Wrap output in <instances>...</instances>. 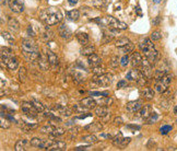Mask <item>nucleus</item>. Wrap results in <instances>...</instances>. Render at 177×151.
Segmentation results:
<instances>
[{
  "mask_svg": "<svg viewBox=\"0 0 177 151\" xmlns=\"http://www.w3.org/2000/svg\"><path fill=\"white\" fill-rule=\"evenodd\" d=\"M10 119L8 117L5 116V114L3 112H1V122H0V125H1V128H3V129H7V128H9L10 127Z\"/></svg>",
  "mask_w": 177,
  "mask_h": 151,
  "instance_id": "obj_36",
  "label": "nucleus"
},
{
  "mask_svg": "<svg viewBox=\"0 0 177 151\" xmlns=\"http://www.w3.org/2000/svg\"><path fill=\"white\" fill-rule=\"evenodd\" d=\"M101 22H104V23H106V25L108 26H110V28H115V29H119V30H127V24L123 22V21H119L118 19L116 18H114V17H110V15H108V17H105L103 20L99 19Z\"/></svg>",
  "mask_w": 177,
  "mask_h": 151,
  "instance_id": "obj_5",
  "label": "nucleus"
},
{
  "mask_svg": "<svg viewBox=\"0 0 177 151\" xmlns=\"http://www.w3.org/2000/svg\"><path fill=\"white\" fill-rule=\"evenodd\" d=\"M73 78H74V81H75V82L81 83L84 81L85 77H84L82 73L79 72V71H75V72H73Z\"/></svg>",
  "mask_w": 177,
  "mask_h": 151,
  "instance_id": "obj_44",
  "label": "nucleus"
},
{
  "mask_svg": "<svg viewBox=\"0 0 177 151\" xmlns=\"http://www.w3.org/2000/svg\"><path fill=\"white\" fill-rule=\"evenodd\" d=\"M73 110H74V112H75V113H84L86 110H89V108H86V107L84 106L83 104L81 103V104H74Z\"/></svg>",
  "mask_w": 177,
  "mask_h": 151,
  "instance_id": "obj_43",
  "label": "nucleus"
},
{
  "mask_svg": "<svg viewBox=\"0 0 177 151\" xmlns=\"http://www.w3.org/2000/svg\"><path fill=\"white\" fill-rule=\"evenodd\" d=\"M141 76H142L141 71H139L137 69H131L126 74V78H127L128 81H136V82H138V80L141 78Z\"/></svg>",
  "mask_w": 177,
  "mask_h": 151,
  "instance_id": "obj_15",
  "label": "nucleus"
},
{
  "mask_svg": "<svg viewBox=\"0 0 177 151\" xmlns=\"http://www.w3.org/2000/svg\"><path fill=\"white\" fill-rule=\"evenodd\" d=\"M141 72L144 77H147L148 79L152 78L153 76V67L152 63H150L149 59H142V63H141Z\"/></svg>",
  "mask_w": 177,
  "mask_h": 151,
  "instance_id": "obj_9",
  "label": "nucleus"
},
{
  "mask_svg": "<svg viewBox=\"0 0 177 151\" xmlns=\"http://www.w3.org/2000/svg\"><path fill=\"white\" fill-rule=\"evenodd\" d=\"M158 22H160V17H157L155 20H153V24L154 25H157L158 24Z\"/></svg>",
  "mask_w": 177,
  "mask_h": 151,
  "instance_id": "obj_57",
  "label": "nucleus"
},
{
  "mask_svg": "<svg viewBox=\"0 0 177 151\" xmlns=\"http://www.w3.org/2000/svg\"><path fill=\"white\" fill-rule=\"evenodd\" d=\"M123 134L121 132H119L117 134L115 137L112 138V142H113L114 146H121V143H123Z\"/></svg>",
  "mask_w": 177,
  "mask_h": 151,
  "instance_id": "obj_35",
  "label": "nucleus"
},
{
  "mask_svg": "<svg viewBox=\"0 0 177 151\" xmlns=\"http://www.w3.org/2000/svg\"><path fill=\"white\" fill-rule=\"evenodd\" d=\"M172 129H173V127L171 126V125H164V126H162L160 128V132H161L162 135H166V134H168Z\"/></svg>",
  "mask_w": 177,
  "mask_h": 151,
  "instance_id": "obj_49",
  "label": "nucleus"
},
{
  "mask_svg": "<svg viewBox=\"0 0 177 151\" xmlns=\"http://www.w3.org/2000/svg\"><path fill=\"white\" fill-rule=\"evenodd\" d=\"M92 72H93L95 76H101V74L106 73V69L99 65V66H96V67H93V68H92Z\"/></svg>",
  "mask_w": 177,
  "mask_h": 151,
  "instance_id": "obj_38",
  "label": "nucleus"
},
{
  "mask_svg": "<svg viewBox=\"0 0 177 151\" xmlns=\"http://www.w3.org/2000/svg\"><path fill=\"white\" fill-rule=\"evenodd\" d=\"M139 47L140 49L143 52V54L145 55L150 63H155L160 58V54L157 52L155 47H154V44H153V41L151 39H144L140 42L139 44Z\"/></svg>",
  "mask_w": 177,
  "mask_h": 151,
  "instance_id": "obj_2",
  "label": "nucleus"
},
{
  "mask_svg": "<svg viewBox=\"0 0 177 151\" xmlns=\"http://www.w3.org/2000/svg\"><path fill=\"white\" fill-rule=\"evenodd\" d=\"M32 103H33V105L35 106V108H36L39 113H43L45 111V107H44V105L42 104V102H39L37 100L33 99V100H32Z\"/></svg>",
  "mask_w": 177,
  "mask_h": 151,
  "instance_id": "obj_39",
  "label": "nucleus"
},
{
  "mask_svg": "<svg viewBox=\"0 0 177 151\" xmlns=\"http://www.w3.org/2000/svg\"><path fill=\"white\" fill-rule=\"evenodd\" d=\"M58 33L64 39H70L72 36V32L66 24H60L58 26Z\"/></svg>",
  "mask_w": 177,
  "mask_h": 151,
  "instance_id": "obj_13",
  "label": "nucleus"
},
{
  "mask_svg": "<svg viewBox=\"0 0 177 151\" xmlns=\"http://www.w3.org/2000/svg\"><path fill=\"white\" fill-rule=\"evenodd\" d=\"M67 18H68L70 21H78L79 18H80V11L79 10H71L67 13Z\"/></svg>",
  "mask_w": 177,
  "mask_h": 151,
  "instance_id": "obj_30",
  "label": "nucleus"
},
{
  "mask_svg": "<svg viewBox=\"0 0 177 151\" xmlns=\"http://www.w3.org/2000/svg\"><path fill=\"white\" fill-rule=\"evenodd\" d=\"M133 48H134V45H133L132 43H129L128 45H126V46H123V47H121V48H120V53L129 54L130 52H132Z\"/></svg>",
  "mask_w": 177,
  "mask_h": 151,
  "instance_id": "obj_41",
  "label": "nucleus"
},
{
  "mask_svg": "<svg viewBox=\"0 0 177 151\" xmlns=\"http://www.w3.org/2000/svg\"><path fill=\"white\" fill-rule=\"evenodd\" d=\"M129 43H131V42H130V39H128V37H120L119 39L116 41L115 45H116V47H118V48H121L123 46L128 45Z\"/></svg>",
  "mask_w": 177,
  "mask_h": 151,
  "instance_id": "obj_34",
  "label": "nucleus"
},
{
  "mask_svg": "<svg viewBox=\"0 0 177 151\" xmlns=\"http://www.w3.org/2000/svg\"><path fill=\"white\" fill-rule=\"evenodd\" d=\"M114 125H116V126L123 125V118L121 117H115L114 118Z\"/></svg>",
  "mask_w": 177,
  "mask_h": 151,
  "instance_id": "obj_54",
  "label": "nucleus"
},
{
  "mask_svg": "<svg viewBox=\"0 0 177 151\" xmlns=\"http://www.w3.org/2000/svg\"><path fill=\"white\" fill-rule=\"evenodd\" d=\"M81 103H82V104H83L86 108H89V110H92V108H94V107L96 106V104H97L96 100H94L92 97L84 98L83 100H81Z\"/></svg>",
  "mask_w": 177,
  "mask_h": 151,
  "instance_id": "obj_18",
  "label": "nucleus"
},
{
  "mask_svg": "<svg viewBox=\"0 0 177 151\" xmlns=\"http://www.w3.org/2000/svg\"><path fill=\"white\" fill-rule=\"evenodd\" d=\"M130 140H131V138L130 137H127V138H123V143H121V147H126L130 142Z\"/></svg>",
  "mask_w": 177,
  "mask_h": 151,
  "instance_id": "obj_55",
  "label": "nucleus"
},
{
  "mask_svg": "<svg viewBox=\"0 0 177 151\" xmlns=\"http://www.w3.org/2000/svg\"><path fill=\"white\" fill-rule=\"evenodd\" d=\"M54 129H55V127L49 126V125H47V126L42 127L39 132H43V134H47V135H51V134H53V132H54Z\"/></svg>",
  "mask_w": 177,
  "mask_h": 151,
  "instance_id": "obj_45",
  "label": "nucleus"
},
{
  "mask_svg": "<svg viewBox=\"0 0 177 151\" xmlns=\"http://www.w3.org/2000/svg\"><path fill=\"white\" fill-rule=\"evenodd\" d=\"M130 59H131V65H132L133 67H138V66H140L141 63H142V57H141L140 53H138V52H134L131 55Z\"/></svg>",
  "mask_w": 177,
  "mask_h": 151,
  "instance_id": "obj_23",
  "label": "nucleus"
},
{
  "mask_svg": "<svg viewBox=\"0 0 177 151\" xmlns=\"http://www.w3.org/2000/svg\"><path fill=\"white\" fill-rule=\"evenodd\" d=\"M21 110L24 115L29 117H37L38 115V111L35 108V106L33 105V103L31 102H23L21 104Z\"/></svg>",
  "mask_w": 177,
  "mask_h": 151,
  "instance_id": "obj_7",
  "label": "nucleus"
},
{
  "mask_svg": "<svg viewBox=\"0 0 177 151\" xmlns=\"http://www.w3.org/2000/svg\"><path fill=\"white\" fill-rule=\"evenodd\" d=\"M128 85V83L126 80H120L119 82L117 83V88L118 89H123V88H126Z\"/></svg>",
  "mask_w": 177,
  "mask_h": 151,
  "instance_id": "obj_53",
  "label": "nucleus"
},
{
  "mask_svg": "<svg viewBox=\"0 0 177 151\" xmlns=\"http://www.w3.org/2000/svg\"><path fill=\"white\" fill-rule=\"evenodd\" d=\"M56 111L59 113V114H61V115H64V116H70L71 114H72V111L68 108L67 106H64V105H60V104H57L56 106Z\"/></svg>",
  "mask_w": 177,
  "mask_h": 151,
  "instance_id": "obj_24",
  "label": "nucleus"
},
{
  "mask_svg": "<svg viewBox=\"0 0 177 151\" xmlns=\"http://www.w3.org/2000/svg\"><path fill=\"white\" fill-rule=\"evenodd\" d=\"M96 102H97V104H99V105L107 106V105H110V103L113 102V100L110 98H108V97H102V99L96 100Z\"/></svg>",
  "mask_w": 177,
  "mask_h": 151,
  "instance_id": "obj_37",
  "label": "nucleus"
},
{
  "mask_svg": "<svg viewBox=\"0 0 177 151\" xmlns=\"http://www.w3.org/2000/svg\"><path fill=\"white\" fill-rule=\"evenodd\" d=\"M77 39L79 41V43L81 45H88L89 44V41H90V39H89V35L86 34V33H84V32H79V33H77Z\"/></svg>",
  "mask_w": 177,
  "mask_h": 151,
  "instance_id": "obj_26",
  "label": "nucleus"
},
{
  "mask_svg": "<svg viewBox=\"0 0 177 151\" xmlns=\"http://www.w3.org/2000/svg\"><path fill=\"white\" fill-rule=\"evenodd\" d=\"M130 60H131V59H130V57H129L128 55H125L123 58L120 59V65H121L123 67H127L128 63H130Z\"/></svg>",
  "mask_w": 177,
  "mask_h": 151,
  "instance_id": "obj_51",
  "label": "nucleus"
},
{
  "mask_svg": "<svg viewBox=\"0 0 177 151\" xmlns=\"http://www.w3.org/2000/svg\"><path fill=\"white\" fill-rule=\"evenodd\" d=\"M42 39H44V41H50V39H54V33H53V31H50L49 28H45L44 31L42 32Z\"/></svg>",
  "mask_w": 177,
  "mask_h": 151,
  "instance_id": "obj_28",
  "label": "nucleus"
},
{
  "mask_svg": "<svg viewBox=\"0 0 177 151\" xmlns=\"http://www.w3.org/2000/svg\"><path fill=\"white\" fill-rule=\"evenodd\" d=\"M114 80V76L110 74V73H104V74H101V76H95L93 78V80L91 81L92 85H94L95 88H98V87H104V85H108L113 82Z\"/></svg>",
  "mask_w": 177,
  "mask_h": 151,
  "instance_id": "obj_4",
  "label": "nucleus"
},
{
  "mask_svg": "<svg viewBox=\"0 0 177 151\" xmlns=\"http://www.w3.org/2000/svg\"><path fill=\"white\" fill-rule=\"evenodd\" d=\"M81 54L82 55H84V56H91V55H93V54H95V47L94 46H92V45H90V46H84L83 48L81 49Z\"/></svg>",
  "mask_w": 177,
  "mask_h": 151,
  "instance_id": "obj_29",
  "label": "nucleus"
},
{
  "mask_svg": "<svg viewBox=\"0 0 177 151\" xmlns=\"http://www.w3.org/2000/svg\"><path fill=\"white\" fill-rule=\"evenodd\" d=\"M161 1H162V0H153V2H154V3H160Z\"/></svg>",
  "mask_w": 177,
  "mask_h": 151,
  "instance_id": "obj_59",
  "label": "nucleus"
},
{
  "mask_svg": "<svg viewBox=\"0 0 177 151\" xmlns=\"http://www.w3.org/2000/svg\"><path fill=\"white\" fill-rule=\"evenodd\" d=\"M68 2L71 6H74L75 3H77V2H78V0H68Z\"/></svg>",
  "mask_w": 177,
  "mask_h": 151,
  "instance_id": "obj_58",
  "label": "nucleus"
},
{
  "mask_svg": "<svg viewBox=\"0 0 177 151\" xmlns=\"http://www.w3.org/2000/svg\"><path fill=\"white\" fill-rule=\"evenodd\" d=\"M95 114H96V116H98L102 119H105V121H107L109 118V115H110L108 107L104 106V105H99L98 107H96L95 108Z\"/></svg>",
  "mask_w": 177,
  "mask_h": 151,
  "instance_id": "obj_11",
  "label": "nucleus"
},
{
  "mask_svg": "<svg viewBox=\"0 0 177 151\" xmlns=\"http://www.w3.org/2000/svg\"><path fill=\"white\" fill-rule=\"evenodd\" d=\"M142 97L145 100H152L154 98V91L151 88H145L142 91Z\"/></svg>",
  "mask_w": 177,
  "mask_h": 151,
  "instance_id": "obj_31",
  "label": "nucleus"
},
{
  "mask_svg": "<svg viewBox=\"0 0 177 151\" xmlns=\"http://www.w3.org/2000/svg\"><path fill=\"white\" fill-rule=\"evenodd\" d=\"M157 118H158V115H157V113H151V115L147 118V124L148 125H151V124H154V123L157 121Z\"/></svg>",
  "mask_w": 177,
  "mask_h": 151,
  "instance_id": "obj_42",
  "label": "nucleus"
},
{
  "mask_svg": "<svg viewBox=\"0 0 177 151\" xmlns=\"http://www.w3.org/2000/svg\"><path fill=\"white\" fill-rule=\"evenodd\" d=\"M25 79H26V68L22 66L19 69V80L21 82H24Z\"/></svg>",
  "mask_w": 177,
  "mask_h": 151,
  "instance_id": "obj_40",
  "label": "nucleus"
},
{
  "mask_svg": "<svg viewBox=\"0 0 177 151\" xmlns=\"http://www.w3.org/2000/svg\"><path fill=\"white\" fill-rule=\"evenodd\" d=\"M88 63L89 65L93 68V67H96V66H99L101 63H102V59L98 57L97 55H95V54H93V55H91V56H89L88 58Z\"/></svg>",
  "mask_w": 177,
  "mask_h": 151,
  "instance_id": "obj_21",
  "label": "nucleus"
},
{
  "mask_svg": "<svg viewBox=\"0 0 177 151\" xmlns=\"http://www.w3.org/2000/svg\"><path fill=\"white\" fill-rule=\"evenodd\" d=\"M21 48L24 58L27 61H37L40 57L38 52V46L34 39H23L21 42Z\"/></svg>",
  "mask_w": 177,
  "mask_h": 151,
  "instance_id": "obj_1",
  "label": "nucleus"
},
{
  "mask_svg": "<svg viewBox=\"0 0 177 151\" xmlns=\"http://www.w3.org/2000/svg\"><path fill=\"white\" fill-rule=\"evenodd\" d=\"M8 26H9V29L12 30L13 32H18V31L20 30L19 22H18L14 18H11V17L8 19Z\"/></svg>",
  "mask_w": 177,
  "mask_h": 151,
  "instance_id": "obj_27",
  "label": "nucleus"
},
{
  "mask_svg": "<svg viewBox=\"0 0 177 151\" xmlns=\"http://www.w3.org/2000/svg\"><path fill=\"white\" fill-rule=\"evenodd\" d=\"M143 106L142 101L140 100H137V101H131V102H128L127 105H126V108L129 113H134L138 112L141 107Z\"/></svg>",
  "mask_w": 177,
  "mask_h": 151,
  "instance_id": "obj_12",
  "label": "nucleus"
},
{
  "mask_svg": "<svg viewBox=\"0 0 177 151\" xmlns=\"http://www.w3.org/2000/svg\"><path fill=\"white\" fill-rule=\"evenodd\" d=\"M161 37H162V35H161V33L158 31H154V32H152V34H151V39H152L153 42L160 41Z\"/></svg>",
  "mask_w": 177,
  "mask_h": 151,
  "instance_id": "obj_50",
  "label": "nucleus"
},
{
  "mask_svg": "<svg viewBox=\"0 0 177 151\" xmlns=\"http://www.w3.org/2000/svg\"><path fill=\"white\" fill-rule=\"evenodd\" d=\"M53 142H54V140H51V139L46 140V139H40V138H33L31 140V146L38 148V149H48Z\"/></svg>",
  "mask_w": 177,
  "mask_h": 151,
  "instance_id": "obj_8",
  "label": "nucleus"
},
{
  "mask_svg": "<svg viewBox=\"0 0 177 151\" xmlns=\"http://www.w3.org/2000/svg\"><path fill=\"white\" fill-rule=\"evenodd\" d=\"M14 55L12 53V49L9 47H1V60L2 63H7L9 61V59L11 57H13Z\"/></svg>",
  "mask_w": 177,
  "mask_h": 151,
  "instance_id": "obj_16",
  "label": "nucleus"
},
{
  "mask_svg": "<svg viewBox=\"0 0 177 151\" xmlns=\"http://www.w3.org/2000/svg\"><path fill=\"white\" fill-rule=\"evenodd\" d=\"M84 129H85V130H89V132H101V130L103 129V125L98 122L92 123V124H90V125L84 127Z\"/></svg>",
  "mask_w": 177,
  "mask_h": 151,
  "instance_id": "obj_19",
  "label": "nucleus"
},
{
  "mask_svg": "<svg viewBox=\"0 0 177 151\" xmlns=\"http://www.w3.org/2000/svg\"><path fill=\"white\" fill-rule=\"evenodd\" d=\"M151 106L150 105H144L142 106L139 111H138V116L140 117V118H148V117L151 115Z\"/></svg>",
  "mask_w": 177,
  "mask_h": 151,
  "instance_id": "obj_17",
  "label": "nucleus"
},
{
  "mask_svg": "<svg viewBox=\"0 0 177 151\" xmlns=\"http://www.w3.org/2000/svg\"><path fill=\"white\" fill-rule=\"evenodd\" d=\"M173 80V76L172 74H165L161 80L156 81V84H155V91L158 93H164L166 91L169 84Z\"/></svg>",
  "mask_w": 177,
  "mask_h": 151,
  "instance_id": "obj_6",
  "label": "nucleus"
},
{
  "mask_svg": "<svg viewBox=\"0 0 177 151\" xmlns=\"http://www.w3.org/2000/svg\"><path fill=\"white\" fill-rule=\"evenodd\" d=\"M5 65H7V68L9 69L10 71H14L19 67V59L16 58L15 56H13V57H11L9 59V61L5 63Z\"/></svg>",
  "mask_w": 177,
  "mask_h": 151,
  "instance_id": "obj_20",
  "label": "nucleus"
},
{
  "mask_svg": "<svg viewBox=\"0 0 177 151\" xmlns=\"http://www.w3.org/2000/svg\"><path fill=\"white\" fill-rule=\"evenodd\" d=\"M119 63H120V59H119L118 56H113V57L110 58V67L117 68L118 66H119Z\"/></svg>",
  "mask_w": 177,
  "mask_h": 151,
  "instance_id": "obj_48",
  "label": "nucleus"
},
{
  "mask_svg": "<svg viewBox=\"0 0 177 151\" xmlns=\"http://www.w3.org/2000/svg\"><path fill=\"white\" fill-rule=\"evenodd\" d=\"M174 114H176L177 115V106L174 107Z\"/></svg>",
  "mask_w": 177,
  "mask_h": 151,
  "instance_id": "obj_60",
  "label": "nucleus"
},
{
  "mask_svg": "<svg viewBox=\"0 0 177 151\" xmlns=\"http://www.w3.org/2000/svg\"><path fill=\"white\" fill-rule=\"evenodd\" d=\"M110 0H93V5L94 7H104V6L108 5V2H109Z\"/></svg>",
  "mask_w": 177,
  "mask_h": 151,
  "instance_id": "obj_47",
  "label": "nucleus"
},
{
  "mask_svg": "<svg viewBox=\"0 0 177 151\" xmlns=\"http://www.w3.org/2000/svg\"><path fill=\"white\" fill-rule=\"evenodd\" d=\"M46 56H47V59H48L50 66H51V67H54V68H56V67L58 66V63H59L58 56H57L54 52H51L50 49H47V50H46Z\"/></svg>",
  "mask_w": 177,
  "mask_h": 151,
  "instance_id": "obj_14",
  "label": "nucleus"
},
{
  "mask_svg": "<svg viewBox=\"0 0 177 151\" xmlns=\"http://www.w3.org/2000/svg\"><path fill=\"white\" fill-rule=\"evenodd\" d=\"M38 61V66H39V68L42 69V70H47V69L49 68V61H48V59H45L44 57H39V59L37 60Z\"/></svg>",
  "mask_w": 177,
  "mask_h": 151,
  "instance_id": "obj_32",
  "label": "nucleus"
},
{
  "mask_svg": "<svg viewBox=\"0 0 177 151\" xmlns=\"http://www.w3.org/2000/svg\"><path fill=\"white\" fill-rule=\"evenodd\" d=\"M31 145V141H27L26 139H20L19 141L15 143V150L16 151H24L27 149V146Z\"/></svg>",
  "mask_w": 177,
  "mask_h": 151,
  "instance_id": "obj_25",
  "label": "nucleus"
},
{
  "mask_svg": "<svg viewBox=\"0 0 177 151\" xmlns=\"http://www.w3.org/2000/svg\"><path fill=\"white\" fill-rule=\"evenodd\" d=\"M8 6L15 13H21L24 11V5L20 0H8Z\"/></svg>",
  "mask_w": 177,
  "mask_h": 151,
  "instance_id": "obj_10",
  "label": "nucleus"
},
{
  "mask_svg": "<svg viewBox=\"0 0 177 151\" xmlns=\"http://www.w3.org/2000/svg\"><path fill=\"white\" fill-rule=\"evenodd\" d=\"M2 37L7 41H9V42H14V36L9 32H2Z\"/></svg>",
  "mask_w": 177,
  "mask_h": 151,
  "instance_id": "obj_52",
  "label": "nucleus"
},
{
  "mask_svg": "<svg viewBox=\"0 0 177 151\" xmlns=\"http://www.w3.org/2000/svg\"><path fill=\"white\" fill-rule=\"evenodd\" d=\"M89 148H91V146H81V147H77L74 150L75 151H81V150H88Z\"/></svg>",
  "mask_w": 177,
  "mask_h": 151,
  "instance_id": "obj_56",
  "label": "nucleus"
},
{
  "mask_svg": "<svg viewBox=\"0 0 177 151\" xmlns=\"http://www.w3.org/2000/svg\"><path fill=\"white\" fill-rule=\"evenodd\" d=\"M64 128H60V127H55L54 132H53V134L50 135V136H54V137H58V136H62L64 134Z\"/></svg>",
  "mask_w": 177,
  "mask_h": 151,
  "instance_id": "obj_46",
  "label": "nucleus"
},
{
  "mask_svg": "<svg viewBox=\"0 0 177 151\" xmlns=\"http://www.w3.org/2000/svg\"><path fill=\"white\" fill-rule=\"evenodd\" d=\"M67 146V143L64 141H54L51 143V146L49 147L47 150H53V151H60V150H64V148Z\"/></svg>",
  "mask_w": 177,
  "mask_h": 151,
  "instance_id": "obj_22",
  "label": "nucleus"
},
{
  "mask_svg": "<svg viewBox=\"0 0 177 151\" xmlns=\"http://www.w3.org/2000/svg\"><path fill=\"white\" fill-rule=\"evenodd\" d=\"M39 17L47 25H55L62 20V14L60 10L55 7H49L47 9L43 10Z\"/></svg>",
  "mask_w": 177,
  "mask_h": 151,
  "instance_id": "obj_3",
  "label": "nucleus"
},
{
  "mask_svg": "<svg viewBox=\"0 0 177 151\" xmlns=\"http://www.w3.org/2000/svg\"><path fill=\"white\" fill-rule=\"evenodd\" d=\"M82 140L84 142H88V143H95V142H97L99 139H98L97 136H95V135H86V136H83L82 137Z\"/></svg>",
  "mask_w": 177,
  "mask_h": 151,
  "instance_id": "obj_33",
  "label": "nucleus"
}]
</instances>
